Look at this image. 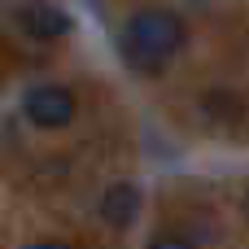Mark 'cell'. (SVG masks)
Wrapping results in <instances>:
<instances>
[{"mask_svg": "<svg viewBox=\"0 0 249 249\" xmlns=\"http://www.w3.org/2000/svg\"><path fill=\"white\" fill-rule=\"evenodd\" d=\"M136 214H140V188L131 179H118L101 193V219L109 228H131Z\"/></svg>", "mask_w": 249, "mask_h": 249, "instance_id": "4", "label": "cell"}, {"mask_svg": "<svg viewBox=\"0 0 249 249\" xmlns=\"http://www.w3.org/2000/svg\"><path fill=\"white\" fill-rule=\"evenodd\" d=\"M188 44V22L175 9H136L123 22L118 48L136 70H162Z\"/></svg>", "mask_w": 249, "mask_h": 249, "instance_id": "1", "label": "cell"}, {"mask_svg": "<svg viewBox=\"0 0 249 249\" xmlns=\"http://www.w3.org/2000/svg\"><path fill=\"white\" fill-rule=\"evenodd\" d=\"M22 249H70L66 241H31V245H22Z\"/></svg>", "mask_w": 249, "mask_h": 249, "instance_id": "6", "label": "cell"}, {"mask_svg": "<svg viewBox=\"0 0 249 249\" xmlns=\"http://www.w3.org/2000/svg\"><path fill=\"white\" fill-rule=\"evenodd\" d=\"M149 249H197L188 236H175V232H166V236H153L149 241Z\"/></svg>", "mask_w": 249, "mask_h": 249, "instance_id": "5", "label": "cell"}, {"mask_svg": "<svg viewBox=\"0 0 249 249\" xmlns=\"http://www.w3.org/2000/svg\"><path fill=\"white\" fill-rule=\"evenodd\" d=\"M22 114L39 127V131H57V127H70L74 114H79V101L66 83H35L22 101Z\"/></svg>", "mask_w": 249, "mask_h": 249, "instance_id": "2", "label": "cell"}, {"mask_svg": "<svg viewBox=\"0 0 249 249\" xmlns=\"http://www.w3.org/2000/svg\"><path fill=\"white\" fill-rule=\"evenodd\" d=\"M13 26L26 35V39H39V44H53V39H61V35H70V13L61 9V4H53V0H22L18 9H13Z\"/></svg>", "mask_w": 249, "mask_h": 249, "instance_id": "3", "label": "cell"}]
</instances>
